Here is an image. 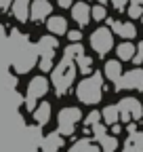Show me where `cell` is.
<instances>
[{
	"mask_svg": "<svg viewBox=\"0 0 143 152\" xmlns=\"http://www.w3.org/2000/svg\"><path fill=\"white\" fill-rule=\"evenodd\" d=\"M101 85H103V78H101L99 72H95L93 76L84 78V80L76 87V97H78V102L88 104V106L101 102V93H103Z\"/></svg>",
	"mask_w": 143,
	"mask_h": 152,
	"instance_id": "6da1fadb",
	"label": "cell"
},
{
	"mask_svg": "<svg viewBox=\"0 0 143 152\" xmlns=\"http://www.w3.org/2000/svg\"><path fill=\"white\" fill-rule=\"evenodd\" d=\"M72 17H74V21L78 26H86L88 21H91V7H88L86 2H76L74 7H72Z\"/></svg>",
	"mask_w": 143,
	"mask_h": 152,
	"instance_id": "8fae6325",
	"label": "cell"
},
{
	"mask_svg": "<svg viewBox=\"0 0 143 152\" xmlns=\"http://www.w3.org/2000/svg\"><path fill=\"white\" fill-rule=\"evenodd\" d=\"M74 64H76V70H80V72H84V74L93 70V59H91L88 55H80Z\"/></svg>",
	"mask_w": 143,
	"mask_h": 152,
	"instance_id": "44dd1931",
	"label": "cell"
},
{
	"mask_svg": "<svg viewBox=\"0 0 143 152\" xmlns=\"http://www.w3.org/2000/svg\"><path fill=\"white\" fill-rule=\"evenodd\" d=\"M135 45H131V42H122V45H118V49H116V53H118V61H129V59H133L135 57Z\"/></svg>",
	"mask_w": 143,
	"mask_h": 152,
	"instance_id": "d6986e66",
	"label": "cell"
},
{
	"mask_svg": "<svg viewBox=\"0 0 143 152\" xmlns=\"http://www.w3.org/2000/svg\"><path fill=\"white\" fill-rule=\"evenodd\" d=\"M129 140H131L135 146H139V148L143 150V131H139V133H131V135H129Z\"/></svg>",
	"mask_w": 143,
	"mask_h": 152,
	"instance_id": "4316f807",
	"label": "cell"
},
{
	"mask_svg": "<svg viewBox=\"0 0 143 152\" xmlns=\"http://www.w3.org/2000/svg\"><path fill=\"white\" fill-rule=\"evenodd\" d=\"M84 2H88V0H84Z\"/></svg>",
	"mask_w": 143,
	"mask_h": 152,
	"instance_id": "f35d334b",
	"label": "cell"
},
{
	"mask_svg": "<svg viewBox=\"0 0 143 152\" xmlns=\"http://www.w3.org/2000/svg\"><path fill=\"white\" fill-rule=\"evenodd\" d=\"M82 118V112L80 108H63L59 114H57V123H59V135H72L78 125V121Z\"/></svg>",
	"mask_w": 143,
	"mask_h": 152,
	"instance_id": "277c9868",
	"label": "cell"
},
{
	"mask_svg": "<svg viewBox=\"0 0 143 152\" xmlns=\"http://www.w3.org/2000/svg\"><path fill=\"white\" fill-rule=\"evenodd\" d=\"M131 2H133L135 7H143V0H131Z\"/></svg>",
	"mask_w": 143,
	"mask_h": 152,
	"instance_id": "e575fe53",
	"label": "cell"
},
{
	"mask_svg": "<svg viewBox=\"0 0 143 152\" xmlns=\"http://www.w3.org/2000/svg\"><path fill=\"white\" fill-rule=\"evenodd\" d=\"M126 2H129V0H112V4H114L118 11H122L124 7H126Z\"/></svg>",
	"mask_w": 143,
	"mask_h": 152,
	"instance_id": "1f68e13d",
	"label": "cell"
},
{
	"mask_svg": "<svg viewBox=\"0 0 143 152\" xmlns=\"http://www.w3.org/2000/svg\"><path fill=\"white\" fill-rule=\"evenodd\" d=\"M48 118H51V104L48 102H42L38 108L34 110V121H36V125H46L48 123Z\"/></svg>",
	"mask_w": 143,
	"mask_h": 152,
	"instance_id": "9a60e30c",
	"label": "cell"
},
{
	"mask_svg": "<svg viewBox=\"0 0 143 152\" xmlns=\"http://www.w3.org/2000/svg\"><path fill=\"white\" fill-rule=\"evenodd\" d=\"M42 146H44L46 152H57L63 146V137L59 135V133H48V135L44 137V142H42Z\"/></svg>",
	"mask_w": 143,
	"mask_h": 152,
	"instance_id": "2e32d148",
	"label": "cell"
},
{
	"mask_svg": "<svg viewBox=\"0 0 143 152\" xmlns=\"http://www.w3.org/2000/svg\"><path fill=\"white\" fill-rule=\"evenodd\" d=\"M101 118H103V123L105 125H118V121H120V112H118V108L116 106H107V108H103V112H101Z\"/></svg>",
	"mask_w": 143,
	"mask_h": 152,
	"instance_id": "ac0fdd59",
	"label": "cell"
},
{
	"mask_svg": "<svg viewBox=\"0 0 143 152\" xmlns=\"http://www.w3.org/2000/svg\"><path fill=\"white\" fill-rule=\"evenodd\" d=\"M69 152H101L93 142H88V140H80V142H76L74 146L69 148Z\"/></svg>",
	"mask_w": 143,
	"mask_h": 152,
	"instance_id": "ffe728a7",
	"label": "cell"
},
{
	"mask_svg": "<svg viewBox=\"0 0 143 152\" xmlns=\"http://www.w3.org/2000/svg\"><path fill=\"white\" fill-rule=\"evenodd\" d=\"M105 76H107V78H110V80H118L120 78V76H122V66H120V61L118 59H110V61H107L105 64Z\"/></svg>",
	"mask_w": 143,
	"mask_h": 152,
	"instance_id": "e0dca14e",
	"label": "cell"
},
{
	"mask_svg": "<svg viewBox=\"0 0 143 152\" xmlns=\"http://www.w3.org/2000/svg\"><path fill=\"white\" fill-rule=\"evenodd\" d=\"M141 15H143V7H135V4H131V7H129V17L139 19Z\"/></svg>",
	"mask_w": 143,
	"mask_h": 152,
	"instance_id": "83f0119b",
	"label": "cell"
},
{
	"mask_svg": "<svg viewBox=\"0 0 143 152\" xmlns=\"http://www.w3.org/2000/svg\"><path fill=\"white\" fill-rule=\"evenodd\" d=\"M133 61H135V66H139V64L143 61V42H139V47H137V51H135V57H133Z\"/></svg>",
	"mask_w": 143,
	"mask_h": 152,
	"instance_id": "f546056e",
	"label": "cell"
},
{
	"mask_svg": "<svg viewBox=\"0 0 143 152\" xmlns=\"http://www.w3.org/2000/svg\"><path fill=\"white\" fill-rule=\"evenodd\" d=\"M59 42L55 36H42L38 45H36V53L40 55V70L42 72H51L53 70V57H55V51H57Z\"/></svg>",
	"mask_w": 143,
	"mask_h": 152,
	"instance_id": "3957f363",
	"label": "cell"
},
{
	"mask_svg": "<svg viewBox=\"0 0 143 152\" xmlns=\"http://www.w3.org/2000/svg\"><path fill=\"white\" fill-rule=\"evenodd\" d=\"M91 47L99 53V55H105V53H110L112 47H114V34L112 30H107V28H99L91 34Z\"/></svg>",
	"mask_w": 143,
	"mask_h": 152,
	"instance_id": "8992f818",
	"label": "cell"
},
{
	"mask_svg": "<svg viewBox=\"0 0 143 152\" xmlns=\"http://www.w3.org/2000/svg\"><path fill=\"white\" fill-rule=\"evenodd\" d=\"M76 78V64L74 59H67V57H63V59L59 61L57 68H53V87L57 89V93H65L69 89V85L74 83Z\"/></svg>",
	"mask_w": 143,
	"mask_h": 152,
	"instance_id": "7a4b0ae2",
	"label": "cell"
},
{
	"mask_svg": "<svg viewBox=\"0 0 143 152\" xmlns=\"http://www.w3.org/2000/svg\"><path fill=\"white\" fill-rule=\"evenodd\" d=\"M105 2H107V0H99V4H101V7H105Z\"/></svg>",
	"mask_w": 143,
	"mask_h": 152,
	"instance_id": "8d00e7d4",
	"label": "cell"
},
{
	"mask_svg": "<svg viewBox=\"0 0 143 152\" xmlns=\"http://www.w3.org/2000/svg\"><path fill=\"white\" fill-rule=\"evenodd\" d=\"M36 49H32V47H27V49H23V51H19V59H17V64H15V70L17 72H27V70H32L34 68V64H36Z\"/></svg>",
	"mask_w": 143,
	"mask_h": 152,
	"instance_id": "9c48e42d",
	"label": "cell"
},
{
	"mask_svg": "<svg viewBox=\"0 0 143 152\" xmlns=\"http://www.w3.org/2000/svg\"><path fill=\"white\" fill-rule=\"evenodd\" d=\"M80 55H84V49H82V45L80 42H76V45H69L67 49H65V55L63 57H67V59H78Z\"/></svg>",
	"mask_w": 143,
	"mask_h": 152,
	"instance_id": "7402d4cb",
	"label": "cell"
},
{
	"mask_svg": "<svg viewBox=\"0 0 143 152\" xmlns=\"http://www.w3.org/2000/svg\"><path fill=\"white\" fill-rule=\"evenodd\" d=\"M141 21H143V15H141Z\"/></svg>",
	"mask_w": 143,
	"mask_h": 152,
	"instance_id": "74e56055",
	"label": "cell"
},
{
	"mask_svg": "<svg viewBox=\"0 0 143 152\" xmlns=\"http://www.w3.org/2000/svg\"><path fill=\"white\" fill-rule=\"evenodd\" d=\"M116 89H137V91H143V70L141 68H135L126 74H122L120 78L116 80Z\"/></svg>",
	"mask_w": 143,
	"mask_h": 152,
	"instance_id": "ba28073f",
	"label": "cell"
},
{
	"mask_svg": "<svg viewBox=\"0 0 143 152\" xmlns=\"http://www.w3.org/2000/svg\"><path fill=\"white\" fill-rule=\"evenodd\" d=\"M91 17L95 19V21H103V19L107 17V11H105V7L97 4L95 9H91Z\"/></svg>",
	"mask_w": 143,
	"mask_h": 152,
	"instance_id": "cb8c5ba5",
	"label": "cell"
},
{
	"mask_svg": "<svg viewBox=\"0 0 143 152\" xmlns=\"http://www.w3.org/2000/svg\"><path fill=\"white\" fill-rule=\"evenodd\" d=\"M46 28H48L51 36L67 34V21H65V17H61V15H53L48 21H46Z\"/></svg>",
	"mask_w": 143,
	"mask_h": 152,
	"instance_id": "7c38bea8",
	"label": "cell"
},
{
	"mask_svg": "<svg viewBox=\"0 0 143 152\" xmlns=\"http://www.w3.org/2000/svg\"><path fill=\"white\" fill-rule=\"evenodd\" d=\"M122 152H143L139 146H135L131 140H126V144H124V148H122Z\"/></svg>",
	"mask_w": 143,
	"mask_h": 152,
	"instance_id": "4dcf8cb0",
	"label": "cell"
},
{
	"mask_svg": "<svg viewBox=\"0 0 143 152\" xmlns=\"http://www.w3.org/2000/svg\"><path fill=\"white\" fill-rule=\"evenodd\" d=\"M97 123H101V112H91V114H88V116H86V125H91V127H95Z\"/></svg>",
	"mask_w": 143,
	"mask_h": 152,
	"instance_id": "484cf974",
	"label": "cell"
},
{
	"mask_svg": "<svg viewBox=\"0 0 143 152\" xmlns=\"http://www.w3.org/2000/svg\"><path fill=\"white\" fill-rule=\"evenodd\" d=\"M112 34H118L120 38H135L137 36V28L133 23H120V21H112Z\"/></svg>",
	"mask_w": 143,
	"mask_h": 152,
	"instance_id": "5bb4252c",
	"label": "cell"
},
{
	"mask_svg": "<svg viewBox=\"0 0 143 152\" xmlns=\"http://www.w3.org/2000/svg\"><path fill=\"white\" fill-rule=\"evenodd\" d=\"M120 112V118L122 121H139L143 116V106L141 102H137L135 97H124L120 99V104L116 106Z\"/></svg>",
	"mask_w": 143,
	"mask_h": 152,
	"instance_id": "52a82bcc",
	"label": "cell"
},
{
	"mask_svg": "<svg viewBox=\"0 0 143 152\" xmlns=\"http://www.w3.org/2000/svg\"><path fill=\"white\" fill-rule=\"evenodd\" d=\"M112 133H120V125H114L112 127Z\"/></svg>",
	"mask_w": 143,
	"mask_h": 152,
	"instance_id": "d590c367",
	"label": "cell"
},
{
	"mask_svg": "<svg viewBox=\"0 0 143 152\" xmlns=\"http://www.w3.org/2000/svg\"><path fill=\"white\" fill-rule=\"evenodd\" d=\"M99 144H101L103 152H114V150L118 148V140H116V137H112V135L101 137V140H99Z\"/></svg>",
	"mask_w": 143,
	"mask_h": 152,
	"instance_id": "603a6c76",
	"label": "cell"
},
{
	"mask_svg": "<svg viewBox=\"0 0 143 152\" xmlns=\"http://www.w3.org/2000/svg\"><path fill=\"white\" fill-rule=\"evenodd\" d=\"M67 38H69V40L76 45V42H80V40H82V32H80V30H69Z\"/></svg>",
	"mask_w": 143,
	"mask_h": 152,
	"instance_id": "f1b7e54d",
	"label": "cell"
},
{
	"mask_svg": "<svg viewBox=\"0 0 143 152\" xmlns=\"http://www.w3.org/2000/svg\"><path fill=\"white\" fill-rule=\"evenodd\" d=\"M59 2V7H63V9H69L72 7V0H57Z\"/></svg>",
	"mask_w": 143,
	"mask_h": 152,
	"instance_id": "836d02e7",
	"label": "cell"
},
{
	"mask_svg": "<svg viewBox=\"0 0 143 152\" xmlns=\"http://www.w3.org/2000/svg\"><path fill=\"white\" fill-rule=\"evenodd\" d=\"M53 11L51 2L48 0H34V2L30 4V19H34V21H42L44 17H48Z\"/></svg>",
	"mask_w": 143,
	"mask_h": 152,
	"instance_id": "30bf717a",
	"label": "cell"
},
{
	"mask_svg": "<svg viewBox=\"0 0 143 152\" xmlns=\"http://www.w3.org/2000/svg\"><path fill=\"white\" fill-rule=\"evenodd\" d=\"M93 133H95V140L99 142L101 137H105V135H107V129H105V125H101V123H97V125L93 127Z\"/></svg>",
	"mask_w": 143,
	"mask_h": 152,
	"instance_id": "d4e9b609",
	"label": "cell"
},
{
	"mask_svg": "<svg viewBox=\"0 0 143 152\" xmlns=\"http://www.w3.org/2000/svg\"><path fill=\"white\" fill-rule=\"evenodd\" d=\"M11 4H13V0H0V9H2V11H4V9H9Z\"/></svg>",
	"mask_w": 143,
	"mask_h": 152,
	"instance_id": "d6a6232c",
	"label": "cell"
},
{
	"mask_svg": "<svg viewBox=\"0 0 143 152\" xmlns=\"http://www.w3.org/2000/svg\"><path fill=\"white\" fill-rule=\"evenodd\" d=\"M48 80L44 78V76H36V78L30 80L27 85V93H25V108L27 110H36V99L44 97V95L48 93Z\"/></svg>",
	"mask_w": 143,
	"mask_h": 152,
	"instance_id": "5b68a950",
	"label": "cell"
},
{
	"mask_svg": "<svg viewBox=\"0 0 143 152\" xmlns=\"http://www.w3.org/2000/svg\"><path fill=\"white\" fill-rule=\"evenodd\" d=\"M13 17L17 21H27L30 19V0H13Z\"/></svg>",
	"mask_w": 143,
	"mask_h": 152,
	"instance_id": "4fadbf2b",
	"label": "cell"
}]
</instances>
